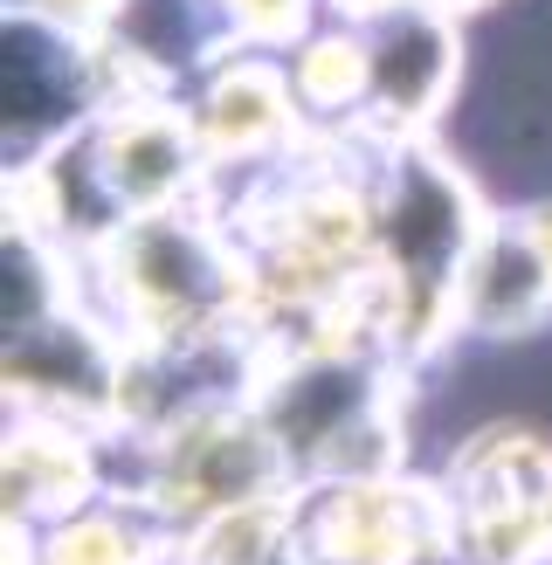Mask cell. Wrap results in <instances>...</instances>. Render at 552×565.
<instances>
[{"label": "cell", "instance_id": "cell-1", "mask_svg": "<svg viewBox=\"0 0 552 565\" xmlns=\"http://www.w3.org/2000/svg\"><path fill=\"white\" fill-rule=\"evenodd\" d=\"M456 186L428 173V166H407V180L394 193V276L407 282L414 303H428L456 269Z\"/></svg>", "mask_w": 552, "mask_h": 565}, {"label": "cell", "instance_id": "cell-2", "mask_svg": "<svg viewBox=\"0 0 552 565\" xmlns=\"http://www.w3.org/2000/svg\"><path fill=\"white\" fill-rule=\"evenodd\" d=\"M449 63H456V42L442 21H394V35H386L373 55H367V90L414 118V110H428L435 90L449 83Z\"/></svg>", "mask_w": 552, "mask_h": 565}, {"label": "cell", "instance_id": "cell-3", "mask_svg": "<svg viewBox=\"0 0 552 565\" xmlns=\"http://www.w3.org/2000/svg\"><path fill=\"white\" fill-rule=\"evenodd\" d=\"M545 276H552L545 256H532V248H518V242H497L490 256L477 263L469 303H477L484 324H524L545 303Z\"/></svg>", "mask_w": 552, "mask_h": 565}, {"label": "cell", "instance_id": "cell-4", "mask_svg": "<svg viewBox=\"0 0 552 565\" xmlns=\"http://www.w3.org/2000/svg\"><path fill=\"white\" fill-rule=\"evenodd\" d=\"M110 180L131 201H152L180 180V131L159 118H131L118 138H110Z\"/></svg>", "mask_w": 552, "mask_h": 565}, {"label": "cell", "instance_id": "cell-5", "mask_svg": "<svg viewBox=\"0 0 552 565\" xmlns=\"http://www.w3.org/2000/svg\"><path fill=\"white\" fill-rule=\"evenodd\" d=\"M276 118H284V104H276V83H269V76H235V83H221V97H214V131H221V146H256V138L276 131Z\"/></svg>", "mask_w": 552, "mask_h": 565}, {"label": "cell", "instance_id": "cell-6", "mask_svg": "<svg viewBox=\"0 0 552 565\" xmlns=\"http://www.w3.org/2000/svg\"><path fill=\"white\" fill-rule=\"evenodd\" d=\"M256 448H248V441H229V428H214V435H201V441H193L187 448V462H180V497H214L221 490V476H229V483H235V476H256Z\"/></svg>", "mask_w": 552, "mask_h": 565}, {"label": "cell", "instance_id": "cell-7", "mask_svg": "<svg viewBox=\"0 0 552 565\" xmlns=\"http://www.w3.org/2000/svg\"><path fill=\"white\" fill-rule=\"evenodd\" d=\"M235 14H242L248 28H263V35H276V28L297 21V0H235Z\"/></svg>", "mask_w": 552, "mask_h": 565}, {"label": "cell", "instance_id": "cell-8", "mask_svg": "<svg viewBox=\"0 0 552 565\" xmlns=\"http://www.w3.org/2000/svg\"><path fill=\"white\" fill-rule=\"evenodd\" d=\"M42 8H49L55 21H97V14L110 8V0H42Z\"/></svg>", "mask_w": 552, "mask_h": 565}, {"label": "cell", "instance_id": "cell-9", "mask_svg": "<svg viewBox=\"0 0 552 565\" xmlns=\"http://www.w3.org/2000/svg\"><path fill=\"white\" fill-rule=\"evenodd\" d=\"M339 8H352V14H380V8H394V0H339Z\"/></svg>", "mask_w": 552, "mask_h": 565}, {"label": "cell", "instance_id": "cell-10", "mask_svg": "<svg viewBox=\"0 0 552 565\" xmlns=\"http://www.w3.org/2000/svg\"><path fill=\"white\" fill-rule=\"evenodd\" d=\"M545 263H552V228H545Z\"/></svg>", "mask_w": 552, "mask_h": 565}]
</instances>
